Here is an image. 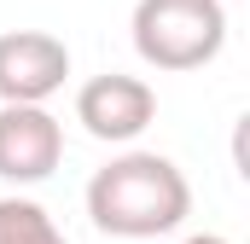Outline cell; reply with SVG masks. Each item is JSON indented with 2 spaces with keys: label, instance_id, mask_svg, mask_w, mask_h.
Here are the masks:
<instances>
[{
  "label": "cell",
  "instance_id": "277c9868",
  "mask_svg": "<svg viewBox=\"0 0 250 244\" xmlns=\"http://www.w3.org/2000/svg\"><path fill=\"white\" fill-rule=\"evenodd\" d=\"M70 81V47L47 29L0 35V105H47Z\"/></svg>",
  "mask_w": 250,
  "mask_h": 244
},
{
  "label": "cell",
  "instance_id": "7a4b0ae2",
  "mask_svg": "<svg viewBox=\"0 0 250 244\" xmlns=\"http://www.w3.org/2000/svg\"><path fill=\"white\" fill-rule=\"evenodd\" d=\"M134 53L151 70H204L227 47L221 0H140L134 6Z\"/></svg>",
  "mask_w": 250,
  "mask_h": 244
},
{
  "label": "cell",
  "instance_id": "52a82bcc",
  "mask_svg": "<svg viewBox=\"0 0 250 244\" xmlns=\"http://www.w3.org/2000/svg\"><path fill=\"white\" fill-rule=\"evenodd\" d=\"M181 244H233V239H221V233H192V239H181Z\"/></svg>",
  "mask_w": 250,
  "mask_h": 244
},
{
  "label": "cell",
  "instance_id": "8992f818",
  "mask_svg": "<svg viewBox=\"0 0 250 244\" xmlns=\"http://www.w3.org/2000/svg\"><path fill=\"white\" fill-rule=\"evenodd\" d=\"M0 244H70L35 198H0Z\"/></svg>",
  "mask_w": 250,
  "mask_h": 244
},
{
  "label": "cell",
  "instance_id": "6da1fadb",
  "mask_svg": "<svg viewBox=\"0 0 250 244\" xmlns=\"http://www.w3.org/2000/svg\"><path fill=\"white\" fill-rule=\"evenodd\" d=\"M87 215L111 239H163L192 215V186L163 151H123L87 181Z\"/></svg>",
  "mask_w": 250,
  "mask_h": 244
},
{
  "label": "cell",
  "instance_id": "5b68a950",
  "mask_svg": "<svg viewBox=\"0 0 250 244\" xmlns=\"http://www.w3.org/2000/svg\"><path fill=\"white\" fill-rule=\"evenodd\" d=\"M64 163V122L47 105H0V181L35 186Z\"/></svg>",
  "mask_w": 250,
  "mask_h": 244
},
{
  "label": "cell",
  "instance_id": "3957f363",
  "mask_svg": "<svg viewBox=\"0 0 250 244\" xmlns=\"http://www.w3.org/2000/svg\"><path fill=\"white\" fill-rule=\"evenodd\" d=\"M76 122H82L93 140H105V145H128V140H140V134L157 122V93H151V81H140V76L105 70V76L82 81V93H76Z\"/></svg>",
  "mask_w": 250,
  "mask_h": 244
}]
</instances>
